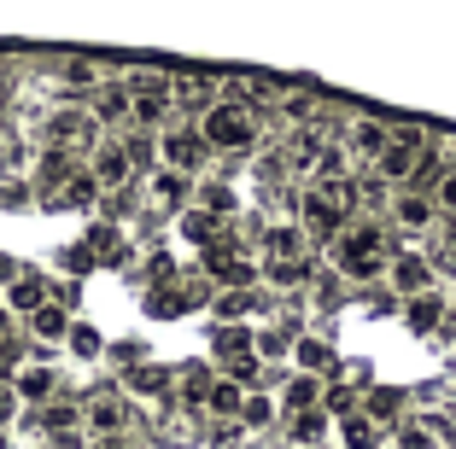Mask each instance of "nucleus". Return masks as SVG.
<instances>
[{
  "label": "nucleus",
  "mask_w": 456,
  "mask_h": 449,
  "mask_svg": "<svg viewBox=\"0 0 456 449\" xmlns=\"http://www.w3.org/2000/svg\"><path fill=\"white\" fill-rule=\"evenodd\" d=\"M334 269L346 280H375L392 269L387 257V234H380V222H351L346 234L334 239Z\"/></svg>",
  "instance_id": "obj_1"
},
{
  "label": "nucleus",
  "mask_w": 456,
  "mask_h": 449,
  "mask_svg": "<svg viewBox=\"0 0 456 449\" xmlns=\"http://www.w3.org/2000/svg\"><path fill=\"white\" fill-rule=\"evenodd\" d=\"M351 181H310L305 187V198H298V216H305V234H316V239H328L334 245L339 234H346V216H351Z\"/></svg>",
  "instance_id": "obj_2"
},
{
  "label": "nucleus",
  "mask_w": 456,
  "mask_h": 449,
  "mask_svg": "<svg viewBox=\"0 0 456 449\" xmlns=\"http://www.w3.org/2000/svg\"><path fill=\"white\" fill-rule=\"evenodd\" d=\"M200 134L211 152H252L257 146V111L246 100H216L200 117Z\"/></svg>",
  "instance_id": "obj_3"
},
{
  "label": "nucleus",
  "mask_w": 456,
  "mask_h": 449,
  "mask_svg": "<svg viewBox=\"0 0 456 449\" xmlns=\"http://www.w3.org/2000/svg\"><path fill=\"white\" fill-rule=\"evenodd\" d=\"M205 134H200V123H164L159 129V164L164 170H182V175H193L205 164Z\"/></svg>",
  "instance_id": "obj_4"
},
{
  "label": "nucleus",
  "mask_w": 456,
  "mask_h": 449,
  "mask_svg": "<svg viewBox=\"0 0 456 449\" xmlns=\"http://www.w3.org/2000/svg\"><path fill=\"white\" fill-rule=\"evenodd\" d=\"M211 350L223 357L228 380H240V385L252 380V373H257V362H264V357H257V333H252V327H240V321H228V327H216Z\"/></svg>",
  "instance_id": "obj_5"
},
{
  "label": "nucleus",
  "mask_w": 456,
  "mask_h": 449,
  "mask_svg": "<svg viewBox=\"0 0 456 449\" xmlns=\"http://www.w3.org/2000/svg\"><path fill=\"white\" fill-rule=\"evenodd\" d=\"M94 111H82V106H59L53 111V117H47V140H53V146H65V152H70V146H100V129H94Z\"/></svg>",
  "instance_id": "obj_6"
},
{
  "label": "nucleus",
  "mask_w": 456,
  "mask_h": 449,
  "mask_svg": "<svg viewBox=\"0 0 456 449\" xmlns=\"http://www.w3.org/2000/svg\"><path fill=\"white\" fill-rule=\"evenodd\" d=\"M82 421H88L94 437H118L123 426H129V397L123 391H94L88 403H82Z\"/></svg>",
  "instance_id": "obj_7"
},
{
  "label": "nucleus",
  "mask_w": 456,
  "mask_h": 449,
  "mask_svg": "<svg viewBox=\"0 0 456 449\" xmlns=\"http://www.w3.org/2000/svg\"><path fill=\"white\" fill-rule=\"evenodd\" d=\"M88 170L100 175V187H106V193H123V187H129V175H134V158H129V146H123V140H100L94 158H88Z\"/></svg>",
  "instance_id": "obj_8"
},
{
  "label": "nucleus",
  "mask_w": 456,
  "mask_h": 449,
  "mask_svg": "<svg viewBox=\"0 0 456 449\" xmlns=\"http://www.w3.org/2000/svg\"><path fill=\"white\" fill-rule=\"evenodd\" d=\"M416 158H421V134L403 129V134H392V146L375 158V175L380 181H403V175H416Z\"/></svg>",
  "instance_id": "obj_9"
},
{
  "label": "nucleus",
  "mask_w": 456,
  "mask_h": 449,
  "mask_svg": "<svg viewBox=\"0 0 456 449\" xmlns=\"http://www.w3.org/2000/svg\"><path fill=\"white\" fill-rule=\"evenodd\" d=\"M205 275H211V280H223V286H252V280H257V269L246 263V257L234 252V245H223V239H216L211 252H205Z\"/></svg>",
  "instance_id": "obj_10"
},
{
  "label": "nucleus",
  "mask_w": 456,
  "mask_h": 449,
  "mask_svg": "<svg viewBox=\"0 0 456 449\" xmlns=\"http://www.w3.org/2000/svg\"><path fill=\"white\" fill-rule=\"evenodd\" d=\"M387 280H392V292H398L403 304H410V298L433 292V263H428V257H392Z\"/></svg>",
  "instance_id": "obj_11"
},
{
  "label": "nucleus",
  "mask_w": 456,
  "mask_h": 449,
  "mask_svg": "<svg viewBox=\"0 0 456 449\" xmlns=\"http://www.w3.org/2000/svg\"><path fill=\"white\" fill-rule=\"evenodd\" d=\"M41 426H47V437H53L59 449H77V437H82V426H88V421H82L77 403H59V397H53V403L41 409Z\"/></svg>",
  "instance_id": "obj_12"
},
{
  "label": "nucleus",
  "mask_w": 456,
  "mask_h": 449,
  "mask_svg": "<svg viewBox=\"0 0 456 449\" xmlns=\"http://www.w3.org/2000/svg\"><path fill=\"white\" fill-rule=\"evenodd\" d=\"M70 175H77L70 152H65V146H47V152H41V164H36V187H41V198L53 204V198H59V187H65Z\"/></svg>",
  "instance_id": "obj_13"
},
{
  "label": "nucleus",
  "mask_w": 456,
  "mask_h": 449,
  "mask_svg": "<svg viewBox=\"0 0 456 449\" xmlns=\"http://www.w3.org/2000/svg\"><path fill=\"white\" fill-rule=\"evenodd\" d=\"M12 385H18V397H24V403H53L59 373L47 368V362H24V368L12 373Z\"/></svg>",
  "instance_id": "obj_14"
},
{
  "label": "nucleus",
  "mask_w": 456,
  "mask_h": 449,
  "mask_svg": "<svg viewBox=\"0 0 456 449\" xmlns=\"http://www.w3.org/2000/svg\"><path fill=\"white\" fill-rule=\"evenodd\" d=\"M433 211H439V204H433L428 193H403V198H392V222H398L403 234H421V228L433 222Z\"/></svg>",
  "instance_id": "obj_15"
},
{
  "label": "nucleus",
  "mask_w": 456,
  "mask_h": 449,
  "mask_svg": "<svg viewBox=\"0 0 456 449\" xmlns=\"http://www.w3.org/2000/svg\"><path fill=\"white\" fill-rule=\"evenodd\" d=\"M322 373H293L287 380V391H281V409L287 414H298V409H322Z\"/></svg>",
  "instance_id": "obj_16"
},
{
  "label": "nucleus",
  "mask_w": 456,
  "mask_h": 449,
  "mask_svg": "<svg viewBox=\"0 0 456 449\" xmlns=\"http://www.w3.org/2000/svg\"><path fill=\"white\" fill-rule=\"evenodd\" d=\"M246 385L240 380H216L211 385V397H205V414H216V421H240V409H246Z\"/></svg>",
  "instance_id": "obj_17"
},
{
  "label": "nucleus",
  "mask_w": 456,
  "mask_h": 449,
  "mask_svg": "<svg viewBox=\"0 0 456 449\" xmlns=\"http://www.w3.org/2000/svg\"><path fill=\"white\" fill-rule=\"evenodd\" d=\"M123 88H129L134 100H164V106H175V76H164V70H129Z\"/></svg>",
  "instance_id": "obj_18"
},
{
  "label": "nucleus",
  "mask_w": 456,
  "mask_h": 449,
  "mask_svg": "<svg viewBox=\"0 0 456 449\" xmlns=\"http://www.w3.org/2000/svg\"><path fill=\"white\" fill-rule=\"evenodd\" d=\"M264 275H269V286H281V292H293V286H310V257H264Z\"/></svg>",
  "instance_id": "obj_19"
},
{
  "label": "nucleus",
  "mask_w": 456,
  "mask_h": 449,
  "mask_svg": "<svg viewBox=\"0 0 456 449\" xmlns=\"http://www.w3.org/2000/svg\"><path fill=\"white\" fill-rule=\"evenodd\" d=\"M175 106L205 117V111L216 106V76H175Z\"/></svg>",
  "instance_id": "obj_20"
},
{
  "label": "nucleus",
  "mask_w": 456,
  "mask_h": 449,
  "mask_svg": "<svg viewBox=\"0 0 456 449\" xmlns=\"http://www.w3.org/2000/svg\"><path fill=\"white\" fill-rule=\"evenodd\" d=\"M305 222H275L264 228V257H305Z\"/></svg>",
  "instance_id": "obj_21"
},
{
  "label": "nucleus",
  "mask_w": 456,
  "mask_h": 449,
  "mask_svg": "<svg viewBox=\"0 0 456 449\" xmlns=\"http://www.w3.org/2000/svg\"><path fill=\"white\" fill-rule=\"evenodd\" d=\"M387 146H392L387 123H375V117H357V123H351V152H357V158H369V164H375L380 152H387Z\"/></svg>",
  "instance_id": "obj_22"
},
{
  "label": "nucleus",
  "mask_w": 456,
  "mask_h": 449,
  "mask_svg": "<svg viewBox=\"0 0 456 449\" xmlns=\"http://www.w3.org/2000/svg\"><path fill=\"white\" fill-rule=\"evenodd\" d=\"M100 193H106V187H100V175H94V170H77L65 187H59L53 204H65V211H88V204H94Z\"/></svg>",
  "instance_id": "obj_23"
},
{
  "label": "nucleus",
  "mask_w": 456,
  "mask_h": 449,
  "mask_svg": "<svg viewBox=\"0 0 456 449\" xmlns=\"http://www.w3.org/2000/svg\"><path fill=\"white\" fill-rule=\"evenodd\" d=\"M398 449H444V426L428 421V414H410L398 426Z\"/></svg>",
  "instance_id": "obj_24"
},
{
  "label": "nucleus",
  "mask_w": 456,
  "mask_h": 449,
  "mask_svg": "<svg viewBox=\"0 0 456 449\" xmlns=\"http://www.w3.org/2000/svg\"><path fill=\"white\" fill-rule=\"evenodd\" d=\"M70 327H77V321H70L65 309L53 304V298H47V304H41L36 316H29V333H36L41 344H59V339H70Z\"/></svg>",
  "instance_id": "obj_25"
},
{
  "label": "nucleus",
  "mask_w": 456,
  "mask_h": 449,
  "mask_svg": "<svg viewBox=\"0 0 456 449\" xmlns=\"http://www.w3.org/2000/svg\"><path fill=\"white\" fill-rule=\"evenodd\" d=\"M94 117H100V123H123V117H134V93L123 88V82H106V88L94 93Z\"/></svg>",
  "instance_id": "obj_26"
},
{
  "label": "nucleus",
  "mask_w": 456,
  "mask_h": 449,
  "mask_svg": "<svg viewBox=\"0 0 456 449\" xmlns=\"http://www.w3.org/2000/svg\"><path fill=\"white\" fill-rule=\"evenodd\" d=\"M6 304H12L18 316H36V309L47 304V280L41 275H18L12 286H6Z\"/></svg>",
  "instance_id": "obj_27"
},
{
  "label": "nucleus",
  "mask_w": 456,
  "mask_h": 449,
  "mask_svg": "<svg viewBox=\"0 0 456 449\" xmlns=\"http://www.w3.org/2000/svg\"><path fill=\"white\" fill-rule=\"evenodd\" d=\"M339 437H346V449H375L380 444V426H375V414H339Z\"/></svg>",
  "instance_id": "obj_28"
},
{
  "label": "nucleus",
  "mask_w": 456,
  "mask_h": 449,
  "mask_svg": "<svg viewBox=\"0 0 456 449\" xmlns=\"http://www.w3.org/2000/svg\"><path fill=\"white\" fill-rule=\"evenodd\" d=\"M182 234H188L193 245H205V252H211L216 239H223V222H216V211H205V204H193V211L182 216Z\"/></svg>",
  "instance_id": "obj_29"
},
{
  "label": "nucleus",
  "mask_w": 456,
  "mask_h": 449,
  "mask_svg": "<svg viewBox=\"0 0 456 449\" xmlns=\"http://www.w3.org/2000/svg\"><path fill=\"white\" fill-rule=\"evenodd\" d=\"M444 309H451V304H444L439 292H421V298H410V309H403V316H410V327H416V333H433L444 321Z\"/></svg>",
  "instance_id": "obj_30"
},
{
  "label": "nucleus",
  "mask_w": 456,
  "mask_h": 449,
  "mask_svg": "<svg viewBox=\"0 0 456 449\" xmlns=\"http://www.w3.org/2000/svg\"><path fill=\"white\" fill-rule=\"evenodd\" d=\"M293 362H298V373H328L334 368V350L322 339H293Z\"/></svg>",
  "instance_id": "obj_31"
},
{
  "label": "nucleus",
  "mask_w": 456,
  "mask_h": 449,
  "mask_svg": "<svg viewBox=\"0 0 456 449\" xmlns=\"http://www.w3.org/2000/svg\"><path fill=\"white\" fill-rule=\"evenodd\" d=\"M287 432L298 437V444H322V432H328V414L322 409H298V414H287Z\"/></svg>",
  "instance_id": "obj_32"
},
{
  "label": "nucleus",
  "mask_w": 456,
  "mask_h": 449,
  "mask_svg": "<svg viewBox=\"0 0 456 449\" xmlns=\"http://www.w3.org/2000/svg\"><path fill=\"white\" fill-rule=\"evenodd\" d=\"M252 309H257V292L252 286H228L223 298H216V316H223V321H246Z\"/></svg>",
  "instance_id": "obj_33"
},
{
  "label": "nucleus",
  "mask_w": 456,
  "mask_h": 449,
  "mask_svg": "<svg viewBox=\"0 0 456 449\" xmlns=\"http://www.w3.org/2000/svg\"><path fill=\"white\" fill-rule=\"evenodd\" d=\"M59 82H65V88H106V70L88 65V59H70V65L59 70Z\"/></svg>",
  "instance_id": "obj_34"
},
{
  "label": "nucleus",
  "mask_w": 456,
  "mask_h": 449,
  "mask_svg": "<svg viewBox=\"0 0 456 449\" xmlns=\"http://www.w3.org/2000/svg\"><path fill=\"white\" fill-rule=\"evenodd\" d=\"M269 421H275V397H246V409H240V426H246V432H257V426H269Z\"/></svg>",
  "instance_id": "obj_35"
},
{
  "label": "nucleus",
  "mask_w": 456,
  "mask_h": 449,
  "mask_svg": "<svg viewBox=\"0 0 456 449\" xmlns=\"http://www.w3.org/2000/svg\"><path fill=\"white\" fill-rule=\"evenodd\" d=\"M211 385H216V380H211L205 368H200V373H182V403H188V409H205V397H211Z\"/></svg>",
  "instance_id": "obj_36"
},
{
  "label": "nucleus",
  "mask_w": 456,
  "mask_h": 449,
  "mask_svg": "<svg viewBox=\"0 0 456 449\" xmlns=\"http://www.w3.org/2000/svg\"><path fill=\"white\" fill-rule=\"evenodd\" d=\"M70 350H77V357H100V350H106V344H100V333L88 327V321H77V327H70Z\"/></svg>",
  "instance_id": "obj_37"
},
{
  "label": "nucleus",
  "mask_w": 456,
  "mask_h": 449,
  "mask_svg": "<svg viewBox=\"0 0 456 449\" xmlns=\"http://www.w3.org/2000/svg\"><path fill=\"white\" fill-rule=\"evenodd\" d=\"M18 368H24V339L6 333V339H0V380H12Z\"/></svg>",
  "instance_id": "obj_38"
},
{
  "label": "nucleus",
  "mask_w": 456,
  "mask_h": 449,
  "mask_svg": "<svg viewBox=\"0 0 456 449\" xmlns=\"http://www.w3.org/2000/svg\"><path fill=\"white\" fill-rule=\"evenodd\" d=\"M129 158H134V170H152V164H159V140H152V134H134Z\"/></svg>",
  "instance_id": "obj_39"
},
{
  "label": "nucleus",
  "mask_w": 456,
  "mask_h": 449,
  "mask_svg": "<svg viewBox=\"0 0 456 449\" xmlns=\"http://www.w3.org/2000/svg\"><path fill=\"white\" fill-rule=\"evenodd\" d=\"M200 204H205V211H234V193H228L223 181H205L200 187Z\"/></svg>",
  "instance_id": "obj_40"
},
{
  "label": "nucleus",
  "mask_w": 456,
  "mask_h": 449,
  "mask_svg": "<svg viewBox=\"0 0 456 449\" xmlns=\"http://www.w3.org/2000/svg\"><path fill=\"white\" fill-rule=\"evenodd\" d=\"M398 403H403L398 391H369V414H375V421H392V414H398Z\"/></svg>",
  "instance_id": "obj_41"
},
{
  "label": "nucleus",
  "mask_w": 456,
  "mask_h": 449,
  "mask_svg": "<svg viewBox=\"0 0 456 449\" xmlns=\"http://www.w3.org/2000/svg\"><path fill=\"white\" fill-rule=\"evenodd\" d=\"M129 385H134V391H164L170 380H164L159 368H134V373H129Z\"/></svg>",
  "instance_id": "obj_42"
},
{
  "label": "nucleus",
  "mask_w": 456,
  "mask_h": 449,
  "mask_svg": "<svg viewBox=\"0 0 456 449\" xmlns=\"http://www.w3.org/2000/svg\"><path fill=\"white\" fill-rule=\"evenodd\" d=\"M281 350H293L287 333H257V357H281Z\"/></svg>",
  "instance_id": "obj_43"
},
{
  "label": "nucleus",
  "mask_w": 456,
  "mask_h": 449,
  "mask_svg": "<svg viewBox=\"0 0 456 449\" xmlns=\"http://www.w3.org/2000/svg\"><path fill=\"white\" fill-rule=\"evenodd\" d=\"M433 204H439V211H456V170L439 175V193H433Z\"/></svg>",
  "instance_id": "obj_44"
},
{
  "label": "nucleus",
  "mask_w": 456,
  "mask_h": 449,
  "mask_svg": "<svg viewBox=\"0 0 456 449\" xmlns=\"http://www.w3.org/2000/svg\"><path fill=\"white\" fill-rule=\"evenodd\" d=\"M18 403H24V397H18V385H12V380H0V421H12Z\"/></svg>",
  "instance_id": "obj_45"
},
{
  "label": "nucleus",
  "mask_w": 456,
  "mask_h": 449,
  "mask_svg": "<svg viewBox=\"0 0 456 449\" xmlns=\"http://www.w3.org/2000/svg\"><path fill=\"white\" fill-rule=\"evenodd\" d=\"M18 275H24V269H18V257H6V252H0V286H12Z\"/></svg>",
  "instance_id": "obj_46"
},
{
  "label": "nucleus",
  "mask_w": 456,
  "mask_h": 449,
  "mask_svg": "<svg viewBox=\"0 0 456 449\" xmlns=\"http://www.w3.org/2000/svg\"><path fill=\"white\" fill-rule=\"evenodd\" d=\"M444 269H456V234L444 239Z\"/></svg>",
  "instance_id": "obj_47"
},
{
  "label": "nucleus",
  "mask_w": 456,
  "mask_h": 449,
  "mask_svg": "<svg viewBox=\"0 0 456 449\" xmlns=\"http://www.w3.org/2000/svg\"><path fill=\"white\" fill-rule=\"evenodd\" d=\"M88 449H123V444H118V437H94V444H88Z\"/></svg>",
  "instance_id": "obj_48"
},
{
  "label": "nucleus",
  "mask_w": 456,
  "mask_h": 449,
  "mask_svg": "<svg viewBox=\"0 0 456 449\" xmlns=\"http://www.w3.org/2000/svg\"><path fill=\"white\" fill-rule=\"evenodd\" d=\"M6 333H12V321H6V309H0V339H6Z\"/></svg>",
  "instance_id": "obj_49"
},
{
  "label": "nucleus",
  "mask_w": 456,
  "mask_h": 449,
  "mask_svg": "<svg viewBox=\"0 0 456 449\" xmlns=\"http://www.w3.org/2000/svg\"><path fill=\"white\" fill-rule=\"evenodd\" d=\"M0 449H6V437H0Z\"/></svg>",
  "instance_id": "obj_50"
},
{
  "label": "nucleus",
  "mask_w": 456,
  "mask_h": 449,
  "mask_svg": "<svg viewBox=\"0 0 456 449\" xmlns=\"http://www.w3.org/2000/svg\"><path fill=\"white\" fill-rule=\"evenodd\" d=\"M451 309H456V304H451Z\"/></svg>",
  "instance_id": "obj_51"
}]
</instances>
